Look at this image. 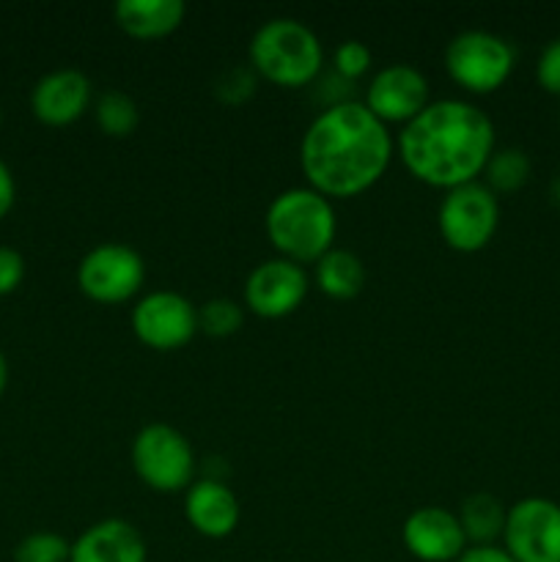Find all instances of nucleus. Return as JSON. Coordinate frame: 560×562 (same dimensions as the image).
<instances>
[{"label": "nucleus", "instance_id": "nucleus-1", "mask_svg": "<svg viewBox=\"0 0 560 562\" xmlns=\"http://www.w3.org/2000/svg\"><path fill=\"white\" fill-rule=\"evenodd\" d=\"M393 137L388 124L362 102L327 104L300 143L307 184L324 198H355L371 190L390 168Z\"/></svg>", "mask_w": 560, "mask_h": 562}, {"label": "nucleus", "instance_id": "nucleus-2", "mask_svg": "<svg viewBox=\"0 0 560 562\" xmlns=\"http://www.w3.org/2000/svg\"><path fill=\"white\" fill-rule=\"evenodd\" d=\"M494 124L467 99H434L399 132V157L423 184L453 190L478 181L494 154Z\"/></svg>", "mask_w": 560, "mask_h": 562}, {"label": "nucleus", "instance_id": "nucleus-3", "mask_svg": "<svg viewBox=\"0 0 560 562\" xmlns=\"http://www.w3.org/2000/svg\"><path fill=\"white\" fill-rule=\"evenodd\" d=\"M264 228L280 258H289L302 267V263H316L333 250L338 220L333 203L322 192L313 187H291L272 198Z\"/></svg>", "mask_w": 560, "mask_h": 562}, {"label": "nucleus", "instance_id": "nucleus-4", "mask_svg": "<svg viewBox=\"0 0 560 562\" xmlns=\"http://www.w3.org/2000/svg\"><path fill=\"white\" fill-rule=\"evenodd\" d=\"M247 64L280 88H302L322 75L324 47L313 27L294 16H272L253 33Z\"/></svg>", "mask_w": 560, "mask_h": 562}, {"label": "nucleus", "instance_id": "nucleus-5", "mask_svg": "<svg viewBox=\"0 0 560 562\" xmlns=\"http://www.w3.org/2000/svg\"><path fill=\"white\" fill-rule=\"evenodd\" d=\"M132 467L154 492H187L195 477V450L179 428L148 423L132 439Z\"/></svg>", "mask_w": 560, "mask_h": 562}, {"label": "nucleus", "instance_id": "nucleus-6", "mask_svg": "<svg viewBox=\"0 0 560 562\" xmlns=\"http://www.w3.org/2000/svg\"><path fill=\"white\" fill-rule=\"evenodd\" d=\"M516 49L492 31H461L445 47V69L470 93H492L511 77Z\"/></svg>", "mask_w": 560, "mask_h": 562}, {"label": "nucleus", "instance_id": "nucleus-7", "mask_svg": "<svg viewBox=\"0 0 560 562\" xmlns=\"http://www.w3.org/2000/svg\"><path fill=\"white\" fill-rule=\"evenodd\" d=\"M439 236L456 252H478L494 239L500 225V201L486 184L453 187L445 192L437 212Z\"/></svg>", "mask_w": 560, "mask_h": 562}, {"label": "nucleus", "instance_id": "nucleus-8", "mask_svg": "<svg viewBox=\"0 0 560 562\" xmlns=\"http://www.w3.org/2000/svg\"><path fill=\"white\" fill-rule=\"evenodd\" d=\"M146 283V261L121 241H104L88 250L77 263V285L99 305H121Z\"/></svg>", "mask_w": 560, "mask_h": 562}, {"label": "nucleus", "instance_id": "nucleus-9", "mask_svg": "<svg viewBox=\"0 0 560 562\" xmlns=\"http://www.w3.org/2000/svg\"><path fill=\"white\" fill-rule=\"evenodd\" d=\"M503 549L516 562H560V505L525 497L505 516Z\"/></svg>", "mask_w": 560, "mask_h": 562}, {"label": "nucleus", "instance_id": "nucleus-10", "mask_svg": "<svg viewBox=\"0 0 560 562\" xmlns=\"http://www.w3.org/2000/svg\"><path fill=\"white\" fill-rule=\"evenodd\" d=\"M132 329L148 349H181L198 333V307L176 291H152L132 307Z\"/></svg>", "mask_w": 560, "mask_h": 562}, {"label": "nucleus", "instance_id": "nucleus-11", "mask_svg": "<svg viewBox=\"0 0 560 562\" xmlns=\"http://www.w3.org/2000/svg\"><path fill=\"white\" fill-rule=\"evenodd\" d=\"M307 296V274L289 258L258 263L245 280V307L261 318L291 316Z\"/></svg>", "mask_w": 560, "mask_h": 562}, {"label": "nucleus", "instance_id": "nucleus-12", "mask_svg": "<svg viewBox=\"0 0 560 562\" xmlns=\"http://www.w3.org/2000/svg\"><path fill=\"white\" fill-rule=\"evenodd\" d=\"M428 99V80L417 66L390 64L371 77L366 88V108L382 124H406L415 119Z\"/></svg>", "mask_w": 560, "mask_h": 562}, {"label": "nucleus", "instance_id": "nucleus-13", "mask_svg": "<svg viewBox=\"0 0 560 562\" xmlns=\"http://www.w3.org/2000/svg\"><path fill=\"white\" fill-rule=\"evenodd\" d=\"M401 541L406 552L421 562H456L467 549L459 516L439 505L412 510L401 527Z\"/></svg>", "mask_w": 560, "mask_h": 562}, {"label": "nucleus", "instance_id": "nucleus-14", "mask_svg": "<svg viewBox=\"0 0 560 562\" xmlns=\"http://www.w3.org/2000/svg\"><path fill=\"white\" fill-rule=\"evenodd\" d=\"M91 104V80L80 69L47 71L31 91V110L42 124H75Z\"/></svg>", "mask_w": 560, "mask_h": 562}, {"label": "nucleus", "instance_id": "nucleus-15", "mask_svg": "<svg viewBox=\"0 0 560 562\" xmlns=\"http://www.w3.org/2000/svg\"><path fill=\"white\" fill-rule=\"evenodd\" d=\"M184 516L195 532L206 538H228L239 525V497L220 477L192 481L184 492Z\"/></svg>", "mask_w": 560, "mask_h": 562}, {"label": "nucleus", "instance_id": "nucleus-16", "mask_svg": "<svg viewBox=\"0 0 560 562\" xmlns=\"http://www.w3.org/2000/svg\"><path fill=\"white\" fill-rule=\"evenodd\" d=\"M69 562H148V549L130 521L102 519L77 536Z\"/></svg>", "mask_w": 560, "mask_h": 562}, {"label": "nucleus", "instance_id": "nucleus-17", "mask_svg": "<svg viewBox=\"0 0 560 562\" xmlns=\"http://www.w3.org/2000/svg\"><path fill=\"white\" fill-rule=\"evenodd\" d=\"M121 31L132 38H165L187 16L184 0H119L113 9Z\"/></svg>", "mask_w": 560, "mask_h": 562}, {"label": "nucleus", "instance_id": "nucleus-18", "mask_svg": "<svg viewBox=\"0 0 560 562\" xmlns=\"http://www.w3.org/2000/svg\"><path fill=\"white\" fill-rule=\"evenodd\" d=\"M313 267H316L313 278H316L318 291L333 296V300H355L368 278L360 256L351 250H340V247H333Z\"/></svg>", "mask_w": 560, "mask_h": 562}, {"label": "nucleus", "instance_id": "nucleus-19", "mask_svg": "<svg viewBox=\"0 0 560 562\" xmlns=\"http://www.w3.org/2000/svg\"><path fill=\"white\" fill-rule=\"evenodd\" d=\"M505 516H508V508H503V503L494 494H470L459 508V521L467 536V543H472V547H489L497 538H503Z\"/></svg>", "mask_w": 560, "mask_h": 562}, {"label": "nucleus", "instance_id": "nucleus-20", "mask_svg": "<svg viewBox=\"0 0 560 562\" xmlns=\"http://www.w3.org/2000/svg\"><path fill=\"white\" fill-rule=\"evenodd\" d=\"M483 173H486V187L494 195L497 192H516L530 179L533 162L527 157V151H522V148H494Z\"/></svg>", "mask_w": 560, "mask_h": 562}, {"label": "nucleus", "instance_id": "nucleus-21", "mask_svg": "<svg viewBox=\"0 0 560 562\" xmlns=\"http://www.w3.org/2000/svg\"><path fill=\"white\" fill-rule=\"evenodd\" d=\"M93 119L97 126L110 137H130L141 124V110L135 99L124 91H104L93 102Z\"/></svg>", "mask_w": 560, "mask_h": 562}, {"label": "nucleus", "instance_id": "nucleus-22", "mask_svg": "<svg viewBox=\"0 0 560 562\" xmlns=\"http://www.w3.org/2000/svg\"><path fill=\"white\" fill-rule=\"evenodd\" d=\"M245 322V307L228 296H214L198 307V333H206L209 338H231L239 333Z\"/></svg>", "mask_w": 560, "mask_h": 562}, {"label": "nucleus", "instance_id": "nucleus-23", "mask_svg": "<svg viewBox=\"0 0 560 562\" xmlns=\"http://www.w3.org/2000/svg\"><path fill=\"white\" fill-rule=\"evenodd\" d=\"M71 543L58 532H31L14 547V562H69Z\"/></svg>", "mask_w": 560, "mask_h": 562}, {"label": "nucleus", "instance_id": "nucleus-24", "mask_svg": "<svg viewBox=\"0 0 560 562\" xmlns=\"http://www.w3.org/2000/svg\"><path fill=\"white\" fill-rule=\"evenodd\" d=\"M258 75L250 69V64L228 66L214 80V97L225 104H242L256 93Z\"/></svg>", "mask_w": 560, "mask_h": 562}, {"label": "nucleus", "instance_id": "nucleus-25", "mask_svg": "<svg viewBox=\"0 0 560 562\" xmlns=\"http://www.w3.org/2000/svg\"><path fill=\"white\" fill-rule=\"evenodd\" d=\"M371 69V49L360 38H346L335 47L333 53V71L344 80L357 82L366 71Z\"/></svg>", "mask_w": 560, "mask_h": 562}, {"label": "nucleus", "instance_id": "nucleus-26", "mask_svg": "<svg viewBox=\"0 0 560 562\" xmlns=\"http://www.w3.org/2000/svg\"><path fill=\"white\" fill-rule=\"evenodd\" d=\"M536 80L552 97H560V36L547 42L536 60Z\"/></svg>", "mask_w": 560, "mask_h": 562}, {"label": "nucleus", "instance_id": "nucleus-27", "mask_svg": "<svg viewBox=\"0 0 560 562\" xmlns=\"http://www.w3.org/2000/svg\"><path fill=\"white\" fill-rule=\"evenodd\" d=\"M22 278H25V258L14 247L0 245V296L11 294L20 289Z\"/></svg>", "mask_w": 560, "mask_h": 562}, {"label": "nucleus", "instance_id": "nucleus-28", "mask_svg": "<svg viewBox=\"0 0 560 562\" xmlns=\"http://www.w3.org/2000/svg\"><path fill=\"white\" fill-rule=\"evenodd\" d=\"M456 562H516L497 543H489V547H467L464 554H461Z\"/></svg>", "mask_w": 560, "mask_h": 562}, {"label": "nucleus", "instance_id": "nucleus-29", "mask_svg": "<svg viewBox=\"0 0 560 562\" xmlns=\"http://www.w3.org/2000/svg\"><path fill=\"white\" fill-rule=\"evenodd\" d=\"M16 201V184H14V176H11L9 165L0 159V220L11 212Z\"/></svg>", "mask_w": 560, "mask_h": 562}, {"label": "nucleus", "instance_id": "nucleus-30", "mask_svg": "<svg viewBox=\"0 0 560 562\" xmlns=\"http://www.w3.org/2000/svg\"><path fill=\"white\" fill-rule=\"evenodd\" d=\"M5 384H9V362H5L3 351H0V395H3Z\"/></svg>", "mask_w": 560, "mask_h": 562}, {"label": "nucleus", "instance_id": "nucleus-31", "mask_svg": "<svg viewBox=\"0 0 560 562\" xmlns=\"http://www.w3.org/2000/svg\"><path fill=\"white\" fill-rule=\"evenodd\" d=\"M552 201L558 203V209H560V176L552 181Z\"/></svg>", "mask_w": 560, "mask_h": 562}, {"label": "nucleus", "instance_id": "nucleus-32", "mask_svg": "<svg viewBox=\"0 0 560 562\" xmlns=\"http://www.w3.org/2000/svg\"><path fill=\"white\" fill-rule=\"evenodd\" d=\"M0 121H3V110H0Z\"/></svg>", "mask_w": 560, "mask_h": 562}]
</instances>
